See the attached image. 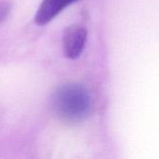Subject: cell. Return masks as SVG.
<instances>
[{
  "label": "cell",
  "mask_w": 159,
  "mask_h": 159,
  "mask_svg": "<svg viewBox=\"0 0 159 159\" xmlns=\"http://www.w3.org/2000/svg\"><path fill=\"white\" fill-rule=\"evenodd\" d=\"M76 0H43L34 15V22L43 26L51 21L63 9Z\"/></svg>",
  "instance_id": "3957f363"
},
{
  "label": "cell",
  "mask_w": 159,
  "mask_h": 159,
  "mask_svg": "<svg viewBox=\"0 0 159 159\" xmlns=\"http://www.w3.org/2000/svg\"><path fill=\"white\" fill-rule=\"evenodd\" d=\"M88 38L87 29L81 25H71L65 29L62 36V48L65 57L77 59L83 52Z\"/></svg>",
  "instance_id": "7a4b0ae2"
},
{
  "label": "cell",
  "mask_w": 159,
  "mask_h": 159,
  "mask_svg": "<svg viewBox=\"0 0 159 159\" xmlns=\"http://www.w3.org/2000/svg\"><path fill=\"white\" fill-rule=\"evenodd\" d=\"M54 107L61 119L67 122H80L90 113L91 98L83 86L66 84L57 89Z\"/></svg>",
  "instance_id": "6da1fadb"
},
{
  "label": "cell",
  "mask_w": 159,
  "mask_h": 159,
  "mask_svg": "<svg viewBox=\"0 0 159 159\" xmlns=\"http://www.w3.org/2000/svg\"><path fill=\"white\" fill-rule=\"evenodd\" d=\"M11 8L12 3L10 0H0V23L8 17Z\"/></svg>",
  "instance_id": "277c9868"
}]
</instances>
